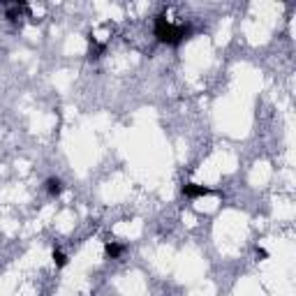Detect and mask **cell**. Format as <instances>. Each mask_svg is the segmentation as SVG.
<instances>
[{
    "instance_id": "4",
    "label": "cell",
    "mask_w": 296,
    "mask_h": 296,
    "mask_svg": "<svg viewBox=\"0 0 296 296\" xmlns=\"http://www.w3.org/2000/svg\"><path fill=\"white\" fill-rule=\"evenodd\" d=\"M123 253H125V245H123V243L109 241V243L105 245V254H106V259H118V257H121Z\"/></svg>"
},
{
    "instance_id": "3",
    "label": "cell",
    "mask_w": 296,
    "mask_h": 296,
    "mask_svg": "<svg viewBox=\"0 0 296 296\" xmlns=\"http://www.w3.org/2000/svg\"><path fill=\"white\" fill-rule=\"evenodd\" d=\"M26 12H28V5H26V2H12V5H7V12H5V17H7V21L17 23V21L23 17Z\"/></svg>"
},
{
    "instance_id": "7",
    "label": "cell",
    "mask_w": 296,
    "mask_h": 296,
    "mask_svg": "<svg viewBox=\"0 0 296 296\" xmlns=\"http://www.w3.org/2000/svg\"><path fill=\"white\" fill-rule=\"evenodd\" d=\"M53 264H56L58 269H63V266H67V257H65L61 250H53Z\"/></svg>"
},
{
    "instance_id": "8",
    "label": "cell",
    "mask_w": 296,
    "mask_h": 296,
    "mask_svg": "<svg viewBox=\"0 0 296 296\" xmlns=\"http://www.w3.org/2000/svg\"><path fill=\"white\" fill-rule=\"evenodd\" d=\"M257 257H269V253H266V250H261V248H257Z\"/></svg>"
},
{
    "instance_id": "6",
    "label": "cell",
    "mask_w": 296,
    "mask_h": 296,
    "mask_svg": "<svg viewBox=\"0 0 296 296\" xmlns=\"http://www.w3.org/2000/svg\"><path fill=\"white\" fill-rule=\"evenodd\" d=\"M44 188H46V192H49V197H58L63 192V181L61 178H49L46 183H44Z\"/></svg>"
},
{
    "instance_id": "1",
    "label": "cell",
    "mask_w": 296,
    "mask_h": 296,
    "mask_svg": "<svg viewBox=\"0 0 296 296\" xmlns=\"http://www.w3.org/2000/svg\"><path fill=\"white\" fill-rule=\"evenodd\" d=\"M153 33H155L157 42L167 44V46H181L190 37L192 30L188 23H171L165 14H157L153 19Z\"/></svg>"
},
{
    "instance_id": "5",
    "label": "cell",
    "mask_w": 296,
    "mask_h": 296,
    "mask_svg": "<svg viewBox=\"0 0 296 296\" xmlns=\"http://www.w3.org/2000/svg\"><path fill=\"white\" fill-rule=\"evenodd\" d=\"M88 44H90V51H88V58H90V61H97V58L102 56V51H105V44H100L93 35H88Z\"/></svg>"
},
{
    "instance_id": "2",
    "label": "cell",
    "mask_w": 296,
    "mask_h": 296,
    "mask_svg": "<svg viewBox=\"0 0 296 296\" xmlns=\"http://www.w3.org/2000/svg\"><path fill=\"white\" fill-rule=\"evenodd\" d=\"M183 194L188 199H199V197H209V194H215V190H211L206 185H197V183H183Z\"/></svg>"
}]
</instances>
